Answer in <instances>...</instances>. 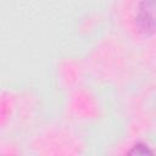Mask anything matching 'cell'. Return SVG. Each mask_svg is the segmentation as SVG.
Here are the masks:
<instances>
[{"mask_svg":"<svg viewBox=\"0 0 156 156\" xmlns=\"http://www.w3.org/2000/svg\"><path fill=\"white\" fill-rule=\"evenodd\" d=\"M136 26L146 37L155 33V0H143L140 2L136 15Z\"/></svg>","mask_w":156,"mask_h":156,"instance_id":"6da1fadb","label":"cell"},{"mask_svg":"<svg viewBox=\"0 0 156 156\" xmlns=\"http://www.w3.org/2000/svg\"><path fill=\"white\" fill-rule=\"evenodd\" d=\"M128 154H129V155L143 156V155H152L154 152H152V150L149 149L147 145H145V144H143V143H136V144L132 147V150H129Z\"/></svg>","mask_w":156,"mask_h":156,"instance_id":"7a4b0ae2","label":"cell"}]
</instances>
